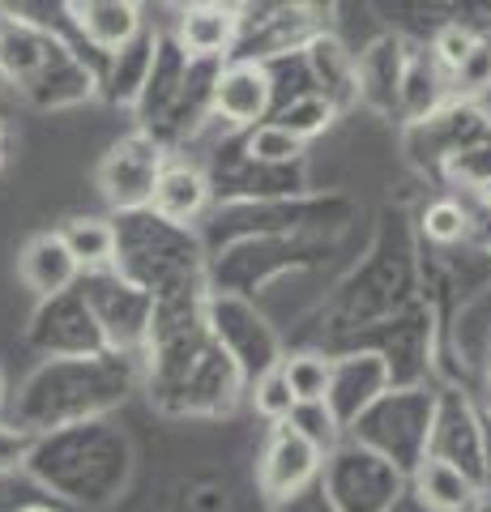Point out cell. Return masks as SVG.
Listing matches in <instances>:
<instances>
[{"instance_id":"cell-1","label":"cell","mask_w":491,"mask_h":512,"mask_svg":"<svg viewBox=\"0 0 491 512\" xmlns=\"http://www.w3.org/2000/svg\"><path fill=\"white\" fill-rule=\"evenodd\" d=\"M436 397L423 384H393L376 402L346 427V436L368 444L372 453L389 457L406 478L427 457V436H432Z\"/></svg>"},{"instance_id":"cell-2","label":"cell","mask_w":491,"mask_h":512,"mask_svg":"<svg viewBox=\"0 0 491 512\" xmlns=\"http://www.w3.org/2000/svg\"><path fill=\"white\" fill-rule=\"evenodd\" d=\"M316 483H321L334 512H393L402 504L410 478L389 457L372 453L368 444L342 436L325 453Z\"/></svg>"},{"instance_id":"cell-3","label":"cell","mask_w":491,"mask_h":512,"mask_svg":"<svg viewBox=\"0 0 491 512\" xmlns=\"http://www.w3.org/2000/svg\"><path fill=\"white\" fill-rule=\"evenodd\" d=\"M205 325H210L214 342L227 350V359L240 367L244 389H248L252 376H261L265 367H274L282 359L274 329H269L257 316V308L235 291H218V295L205 299Z\"/></svg>"},{"instance_id":"cell-4","label":"cell","mask_w":491,"mask_h":512,"mask_svg":"<svg viewBox=\"0 0 491 512\" xmlns=\"http://www.w3.org/2000/svg\"><path fill=\"white\" fill-rule=\"evenodd\" d=\"M278 99L274 69L261 60H223L210 82V120L227 124L231 133H248L269 120Z\"/></svg>"},{"instance_id":"cell-5","label":"cell","mask_w":491,"mask_h":512,"mask_svg":"<svg viewBox=\"0 0 491 512\" xmlns=\"http://www.w3.org/2000/svg\"><path fill=\"white\" fill-rule=\"evenodd\" d=\"M163 163H167V154H163V146H158L154 133H129L124 141H116V146L107 150L103 167H99V192L120 214L146 210Z\"/></svg>"},{"instance_id":"cell-6","label":"cell","mask_w":491,"mask_h":512,"mask_svg":"<svg viewBox=\"0 0 491 512\" xmlns=\"http://www.w3.org/2000/svg\"><path fill=\"white\" fill-rule=\"evenodd\" d=\"M385 389H393V372L376 346H351V350H342V355H329L325 406L338 419L342 431L351 427Z\"/></svg>"},{"instance_id":"cell-7","label":"cell","mask_w":491,"mask_h":512,"mask_svg":"<svg viewBox=\"0 0 491 512\" xmlns=\"http://www.w3.org/2000/svg\"><path fill=\"white\" fill-rule=\"evenodd\" d=\"M321 461H325V453L312 440L299 436L291 423H274V431H269V440L257 457V487L269 504H282V500H291L295 491L316 483Z\"/></svg>"},{"instance_id":"cell-8","label":"cell","mask_w":491,"mask_h":512,"mask_svg":"<svg viewBox=\"0 0 491 512\" xmlns=\"http://www.w3.org/2000/svg\"><path fill=\"white\" fill-rule=\"evenodd\" d=\"M427 457H440L470 474L483 487V431H479V410L470 406L466 393H440L436 414H432V436H427ZM487 491V487H483Z\"/></svg>"},{"instance_id":"cell-9","label":"cell","mask_w":491,"mask_h":512,"mask_svg":"<svg viewBox=\"0 0 491 512\" xmlns=\"http://www.w3.org/2000/svg\"><path fill=\"white\" fill-rule=\"evenodd\" d=\"M210 188L214 184L201 167L184 163V158H171V163H163V171H158L146 210L154 218L171 222V227H193L205 214V205H210Z\"/></svg>"},{"instance_id":"cell-10","label":"cell","mask_w":491,"mask_h":512,"mask_svg":"<svg viewBox=\"0 0 491 512\" xmlns=\"http://www.w3.org/2000/svg\"><path fill=\"white\" fill-rule=\"evenodd\" d=\"M410 500H419L427 512H474L487 491L474 483L470 474H462L457 466L440 457H423L415 470H410Z\"/></svg>"},{"instance_id":"cell-11","label":"cell","mask_w":491,"mask_h":512,"mask_svg":"<svg viewBox=\"0 0 491 512\" xmlns=\"http://www.w3.org/2000/svg\"><path fill=\"white\" fill-rule=\"evenodd\" d=\"M406 39L402 35H385L376 39L368 52L355 56V82H359V99L393 116L398 111V86L406 73Z\"/></svg>"},{"instance_id":"cell-12","label":"cell","mask_w":491,"mask_h":512,"mask_svg":"<svg viewBox=\"0 0 491 512\" xmlns=\"http://www.w3.org/2000/svg\"><path fill=\"white\" fill-rule=\"evenodd\" d=\"M304 69H308V86L338 107V116L351 103H359V82H355V52H346L338 35H316L304 52Z\"/></svg>"},{"instance_id":"cell-13","label":"cell","mask_w":491,"mask_h":512,"mask_svg":"<svg viewBox=\"0 0 491 512\" xmlns=\"http://www.w3.org/2000/svg\"><path fill=\"white\" fill-rule=\"evenodd\" d=\"M235 9L227 5H184L176 13V47L188 60L223 64L235 47Z\"/></svg>"},{"instance_id":"cell-14","label":"cell","mask_w":491,"mask_h":512,"mask_svg":"<svg viewBox=\"0 0 491 512\" xmlns=\"http://www.w3.org/2000/svg\"><path fill=\"white\" fill-rule=\"evenodd\" d=\"M18 274H22V282H26L39 299H56V295H65L77 278H82V265H77L73 256H69V248L60 244L56 231H47V235H35V239H30V244L22 248Z\"/></svg>"},{"instance_id":"cell-15","label":"cell","mask_w":491,"mask_h":512,"mask_svg":"<svg viewBox=\"0 0 491 512\" xmlns=\"http://www.w3.org/2000/svg\"><path fill=\"white\" fill-rule=\"evenodd\" d=\"M449 99V77L440 73V64L427 56V47H415L406 56V73L398 86V116L406 124H423L427 116H436Z\"/></svg>"},{"instance_id":"cell-16","label":"cell","mask_w":491,"mask_h":512,"mask_svg":"<svg viewBox=\"0 0 491 512\" xmlns=\"http://www.w3.org/2000/svg\"><path fill=\"white\" fill-rule=\"evenodd\" d=\"M77 22H82L86 39L99 52H120L124 43H133L141 35L137 0H82L77 5Z\"/></svg>"},{"instance_id":"cell-17","label":"cell","mask_w":491,"mask_h":512,"mask_svg":"<svg viewBox=\"0 0 491 512\" xmlns=\"http://www.w3.org/2000/svg\"><path fill=\"white\" fill-rule=\"evenodd\" d=\"M60 244L69 248V256L82 269H112L120 256V227L107 218H69L65 227L56 231Z\"/></svg>"},{"instance_id":"cell-18","label":"cell","mask_w":491,"mask_h":512,"mask_svg":"<svg viewBox=\"0 0 491 512\" xmlns=\"http://www.w3.org/2000/svg\"><path fill=\"white\" fill-rule=\"evenodd\" d=\"M269 120L282 124L299 141H312L316 133H325V128L338 120V107L329 103V99H321L316 90H299V94H291L287 103H274Z\"/></svg>"},{"instance_id":"cell-19","label":"cell","mask_w":491,"mask_h":512,"mask_svg":"<svg viewBox=\"0 0 491 512\" xmlns=\"http://www.w3.org/2000/svg\"><path fill=\"white\" fill-rule=\"evenodd\" d=\"M282 376H287V389L299 402H325L329 393V355L325 350H295V355H282Z\"/></svg>"},{"instance_id":"cell-20","label":"cell","mask_w":491,"mask_h":512,"mask_svg":"<svg viewBox=\"0 0 491 512\" xmlns=\"http://www.w3.org/2000/svg\"><path fill=\"white\" fill-rule=\"evenodd\" d=\"M240 146H244V154L252 158V163H261V167H291V163H299V158H304L308 141H299V137H291L282 124L265 120V124H257V128H248Z\"/></svg>"},{"instance_id":"cell-21","label":"cell","mask_w":491,"mask_h":512,"mask_svg":"<svg viewBox=\"0 0 491 512\" xmlns=\"http://www.w3.org/2000/svg\"><path fill=\"white\" fill-rule=\"evenodd\" d=\"M419 231L427 235V244H436V248L466 244V231H470V201H457V197H436V201H427L423 214H419Z\"/></svg>"},{"instance_id":"cell-22","label":"cell","mask_w":491,"mask_h":512,"mask_svg":"<svg viewBox=\"0 0 491 512\" xmlns=\"http://www.w3.org/2000/svg\"><path fill=\"white\" fill-rule=\"evenodd\" d=\"M483 94H491V30H483L479 43L466 52V60L449 73V99L479 103Z\"/></svg>"},{"instance_id":"cell-23","label":"cell","mask_w":491,"mask_h":512,"mask_svg":"<svg viewBox=\"0 0 491 512\" xmlns=\"http://www.w3.org/2000/svg\"><path fill=\"white\" fill-rule=\"evenodd\" d=\"M248 397H252V410H257L265 423H287L291 410H295V397L287 389V376H282V363L265 367L261 376H252Z\"/></svg>"},{"instance_id":"cell-24","label":"cell","mask_w":491,"mask_h":512,"mask_svg":"<svg viewBox=\"0 0 491 512\" xmlns=\"http://www.w3.org/2000/svg\"><path fill=\"white\" fill-rule=\"evenodd\" d=\"M299 436L304 440H312L316 448H321V453H329V448H334L346 431L338 427V419L334 414H329V406L325 402H299L295 410H291V419H287Z\"/></svg>"},{"instance_id":"cell-25","label":"cell","mask_w":491,"mask_h":512,"mask_svg":"<svg viewBox=\"0 0 491 512\" xmlns=\"http://www.w3.org/2000/svg\"><path fill=\"white\" fill-rule=\"evenodd\" d=\"M466 244L479 252V256H491V210H483L479 201H470V231H466Z\"/></svg>"},{"instance_id":"cell-26","label":"cell","mask_w":491,"mask_h":512,"mask_svg":"<svg viewBox=\"0 0 491 512\" xmlns=\"http://www.w3.org/2000/svg\"><path fill=\"white\" fill-rule=\"evenodd\" d=\"M274 512H334V504L325 500V491H321V483H312V487H304V491H295L291 500H282V504H274Z\"/></svg>"},{"instance_id":"cell-27","label":"cell","mask_w":491,"mask_h":512,"mask_svg":"<svg viewBox=\"0 0 491 512\" xmlns=\"http://www.w3.org/2000/svg\"><path fill=\"white\" fill-rule=\"evenodd\" d=\"M22 448H26V440H18V431L0 427V466H13V461L22 457Z\"/></svg>"},{"instance_id":"cell-28","label":"cell","mask_w":491,"mask_h":512,"mask_svg":"<svg viewBox=\"0 0 491 512\" xmlns=\"http://www.w3.org/2000/svg\"><path fill=\"white\" fill-rule=\"evenodd\" d=\"M470 197H474V201H479V205H483V210H491V175H487V180H483L479 188H474V192H470Z\"/></svg>"},{"instance_id":"cell-29","label":"cell","mask_w":491,"mask_h":512,"mask_svg":"<svg viewBox=\"0 0 491 512\" xmlns=\"http://www.w3.org/2000/svg\"><path fill=\"white\" fill-rule=\"evenodd\" d=\"M176 5H180V9H184V5H227V9H235L240 0H176Z\"/></svg>"},{"instance_id":"cell-30","label":"cell","mask_w":491,"mask_h":512,"mask_svg":"<svg viewBox=\"0 0 491 512\" xmlns=\"http://www.w3.org/2000/svg\"><path fill=\"white\" fill-rule=\"evenodd\" d=\"M474 512H491V500H483V504H479V508H474Z\"/></svg>"},{"instance_id":"cell-31","label":"cell","mask_w":491,"mask_h":512,"mask_svg":"<svg viewBox=\"0 0 491 512\" xmlns=\"http://www.w3.org/2000/svg\"><path fill=\"white\" fill-rule=\"evenodd\" d=\"M0 141H5V120H0Z\"/></svg>"},{"instance_id":"cell-32","label":"cell","mask_w":491,"mask_h":512,"mask_svg":"<svg viewBox=\"0 0 491 512\" xmlns=\"http://www.w3.org/2000/svg\"><path fill=\"white\" fill-rule=\"evenodd\" d=\"M0 393H5V376H0Z\"/></svg>"},{"instance_id":"cell-33","label":"cell","mask_w":491,"mask_h":512,"mask_svg":"<svg viewBox=\"0 0 491 512\" xmlns=\"http://www.w3.org/2000/svg\"><path fill=\"white\" fill-rule=\"evenodd\" d=\"M0 163H5V158H0Z\"/></svg>"}]
</instances>
